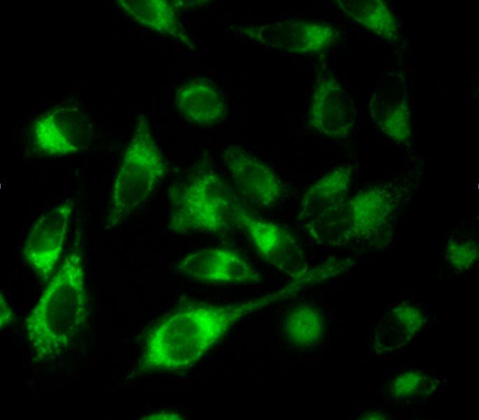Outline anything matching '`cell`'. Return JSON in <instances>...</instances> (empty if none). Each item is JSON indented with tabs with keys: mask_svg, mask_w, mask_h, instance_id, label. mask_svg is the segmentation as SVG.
Returning <instances> with one entry per match:
<instances>
[{
	"mask_svg": "<svg viewBox=\"0 0 479 420\" xmlns=\"http://www.w3.org/2000/svg\"><path fill=\"white\" fill-rule=\"evenodd\" d=\"M252 303L222 306L192 303L161 318L146 338L143 366L178 370L194 364Z\"/></svg>",
	"mask_w": 479,
	"mask_h": 420,
	"instance_id": "cell-1",
	"label": "cell"
},
{
	"mask_svg": "<svg viewBox=\"0 0 479 420\" xmlns=\"http://www.w3.org/2000/svg\"><path fill=\"white\" fill-rule=\"evenodd\" d=\"M86 303L83 263L73 252L60 263L27 321L38 356L57 354L69 345L85 321Z\"/></svg>",
	"mask_w": 479,
	"mask_h": 420,
	"instance_id": "cell-2",
	"label": "cell"
},
{
	"mask_svg": "<svg viewBox=\"0 0 479 420\" xmlns=\"http://www.w3.org/2000/svg\"><path fill=\"white\" fill-rule=\"evenodd\" d=\"M169 201V227L174 232L220 234L235 225L238 201L214 171H201L173 188Z\"/></svg>",
	"mask_w": 479,
	"mask_h": 420,
	"instance_id": "cell-3",
	"label": "cell"
},
{
	"mask_svg": "<svg viewBox=\"0 0 479 420\" xmlns=\"http://www.w3.org/2000/svg\"><path fill=\"white\" fill-rule=\"evenodd\" d=\"M164 172L162 154L151 135L138 130L125 151L112 186L109 223H122L148 198Z\"/></svg>",
	"mask_w": 479,
	"mask_h": 420,
	"instance_id": "cell-4",
	"label": "cell"
},
{
	"mask_svg": "<svg viewBox=\"0 0 479 420\" xmlns=\"http://www.w3.org/2000/svg\"><path fill=\"white\" fill-rule=\"evenodd\" d=\"M224 161L234 188L248 204L264 209L281 199L283 187L274 170L245 148L228 146Z\"/></svg>",
	"mask_w": 479,
	"mask_h": 420,
	"instance_id": "cell-5",
	"label": "cell"
},
{
	"mask_svg": "<svg viewBox=\"0 0 479 420\" xmlns=\"http://www.w3.org/2000/svg\"><path fill=\"white\" fill-rule=\"evenodd\" d=\"M177 270L189 279L208 284L256 282L259 275L248 260L227 247H209L182 258Z\"/></svg>",
	"mask_w": 479,
	"mask_h": 420,
	"instance_id": "cell-6",
	"label": "cell"
},
{
	"mask_svg": "<svg viewBox=\"0 0 479 420\" xmlns=\"http://www.w3.org/2000/svg\"><path fill=\"white\" fill-rule=\"evenodd\" d=\"M234 219L235 226L246 235L258 255L266 261L286 269L302 261V247L280 225L255 217L239 202L235 207Z\"/></svg>",
	"mask_w": 479,
	"mask_h": 420,
	"instance_id": "cell-7",
	"label": "cell"
},
{
	"mask_svg": "<svg viewBox=\"0 0 479 420\" xmlns=\"http://www.w3.org/2000/svg\"><path fill=\"white\" fill-rule=\"evenodd\" d=\"M72 207L63 203L40 216L26 238L24 254L41 277L54 273L64 246Z\"/></svg>",
	"mask_w": 479,
	"mask_h": 420,
	"instance_id": "cell-8",
	"label": "cell"
},
{
	"mask_svg": "<svg viewBox=\"0 0 479 420\" xmlns=\"http://www.w3.org/2000/svg\"><path fill=\"white\" fill-rule=\"evenodd\" d=\"M310 123L318 131L330 136H344L354 122L352 100L333 78L322 80L315 91Z\"/></svg>",
	"mask_w": 479,
	"mask_h": 420,
	"instance_id": "cell-9",
	"label": "cell"
},
{
	"mask_svg": "<svg viewBox=\"0 0 479 420\" xmlns=\"http://www.w3.org/2000/svg\"><path fill=\"white\" fill-rule=\"evenodd\" d=\"M71 115L54 111L36 122L34 133L39 149L53 156L73 154L80 149L83 124Z\"/></svg>",
	"mask_w": 479,
	"mask_h": 420,
	"instance_id": "cell-10",
	"label": "cell"
},
{
	"mask_svg": "<svg viewBox=\"0 0 479 420\" xmlns=\"http://www.w3.org/2000/svg\"><path fill=\"white\" fill-rule=\"evenodd\" d=\"M275 45L293 52L306 53L324 50L334 43L336 29L325 21L295 20L274 27Z\"/></svg>",
	"mask_w": 479,
	"mask_h": 420,
	"instance_id": "cell-11",
	"label": "cell"
},
{
	"mask_svg": "<svg viewBox=\"0 0 479 420\" xmlns=\"http://www.w3.org/2000/svg\"><path fill=\"white\" fill-rule=\"evenodd\" d=\"M347 13L369 30L385 39L396 37L398 31L394 13L383 1H350Z\"/></svg>",
	"mask_w": 479,
	"mask_h": 420,
	"instance_id": "cell-12",
	"label": "cell"
},
{
	"mask_svg": "<svg viewBox=\"0 0 479 420\" xmlns=\"http://www.w3.org/2000/svg\"><path fill=\"white\" fill-rule=\"evenodd\" d=\"M348 212L352 229L362 235L380 224L385 214V203L376 191H364L350 201Z\"/></svg>",
	"mask_w": 479,
	"mask_h": 420,
	"instance_id": "cell-13",
	"label": "cell"
},
{
	"mask_svg": "<svg viewBox=\"0 0 479 420\" xmlns=\"http://www.w3.org/2000/svg\"><path fill=\"white\" fill-rule=\"evenodd\" d=\"M350 176L348 168L340 167L318 180L304 193L301 204L302 210L307 212L316 203L343 192L348 188Z\"/></svg>",
	"mask_w": 479,
	"mask_h": 420,
	"instance_id": "cell-14",
	"label": "cell"
},
{
	"mask_svg": "<svg viewBox=\"0 0 479 420\" xmlns=\"http://www.w3.org/2000/svg\"><path fill=\"white\" fill-rule=\"evenodd\" d=\"M381 126L389 136L399 140L407 138L410 132L409 115L406 108L396 105L382 115Z\"/></svg>",
	"mask_w": 479,
	"mask_h": 420,
	"instance_id": "cell-15",
	"label": "cell"
},
{
	"mask_svg": "<svg viewBox=\"0 0 479 420\" xmlns=\"http://www.w3.org/2000/svg\"><path fill=\"white\" fill-rule=\"evenodd\" d=\"M432 380L420 372L406 371L396 377L391 384V389L397 398H408L417 392L429 389Z\"/></svg>",
	"mask_w": 479,
	"mask_h": 420,
	"instance_id": "cell-16",
	"label": "cell"
},
{
	"mask_svg": "<svg viewBox=\"0 0 479 420\" xmlns=\"http://www.w3.org/2000/svg\"><path fill=\"white\" fill-rule=\"evenodd\" d=\"M395 312L401 326L410 333H415L422 324V316L419 310L410 306L399 307Z\"/></svg>",
	"mask_w": 479,
	"mask_h": 420,
	"instance_id": "cell-17",
	"label": "cell"
},
{
	"mask_svg": "<svg viewBox=\"0 0 479 420\" xmlns=\"http://www.w3.org/2000/svg\"><path fill=\"white\" fill-rule=\"evenodd\" d=\"M475 246L462 245L450 249V261L457 268H468L475 261L476 256Z\"/></svg>",
	"mask_w": 479,
	"mask_h": 420,
	"instance_id": "cell-18",
	"label": "cell"
},
{
	"mask_svg": "<svg viewBox=\"0 0 479 420\" xmlns=\"http://www.w3.org/2000/svg\"><path fill=\"white\" fill-rule=\"evenodd\" d=\"M1 319H0V324H1V328H3V326H6L11 317V311L10 310V307L7 304L6 301L5 299L3 298V295L1 294Z\"/></svg>",
	"mask_w": 479,
	"mask_h": 420,
	"instance_id": "cell-19",
	"label": "cell"
},
{
	"mask_svg": "<svg viewBox=\"0 0 479 420\" xmlns=\"http://www.w3.org/2000/svg\"><path fill=\"white\" fill-rule=\"evenodd\" d=\"M178 415H173L170 414L169 413H160V414H155L149 416L148 417H145L144 419H178Z\"/></svg>",
	"mask_w": 479,
	"mask_h": 420,
	"instance_id": "cell-20",
	"label": "cell"
}]
</instances>
